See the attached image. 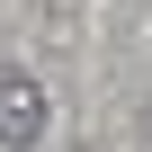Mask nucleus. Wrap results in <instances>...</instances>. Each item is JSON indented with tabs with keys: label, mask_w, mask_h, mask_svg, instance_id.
<instances>
[{
	"label": "nucleus",
	"mask_w": 152,
	"mask_h": 152,
	"mask_svg": "<svg viewBox=\"0 0 152 152\" xmlns=\"http://www.w3.org/2000/svg\"><path fill=\"white\" fill-rule=\"evenodd\" d=\"M36 134H45V99L18 72H0V143H36Z\"/></svg>",
	"instance_id": "nucleus-1"
}]
</instances>
